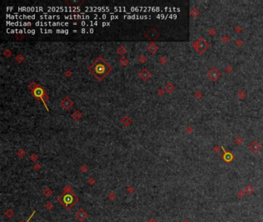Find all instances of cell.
Segmentation results:
<instances>
[{"label":"cell","mask_w":263,"mask_h":222,"mask_svg":"<svg viewBox=\"0 0 263 222\" xmlns=\"http://www.w3.org/2000/svg\"><path fill=\"white\" fill-rule=\"evenodd\" d=\"M184 222H190L189 220H185V221H184Z\"/></svg>","instance_id":"cell-8"},{"label":"cell","mask_w":263,"mask_h":222,"mask_svg":"<svg viewBox=\"0 0 263 222\" xmlns=\"http://www.w3.org/2000/svg\"><path fill=\"white\" fill-rule=\"evenodd\" d=\"M58 201H59L60 204L63 205L67 210H70L78 202L79 198L74 193L70 192V193L62 194L58 198Z\"/></svg>","instance_id":"cell-2"},{"label":"cell","mask_w":263,"mask_h":222,"mask_svg":"<svg viewBox=\"0 0 263 222\" xmlns=\"http://www.w3.org/2000/svg\"><path fill=\"white\" fill-rule=\"evenodd\" d=\"M111 70V67L102 58H97L90 66V71L99 80H102Z\"/></svg>","instance_id":"cell-1"},{"label":"cell","mask_w":263,"mask_h":222,"mask_svg":"<svg viewBox=\"0 0 263 222\" xmlns=\"http://www.w3.org/2000/svg\"><path fill=\"white\" fill-rule=\"evenodd\" d=\"M88 214L87 213L83 210V208H80L78 211H77L76 214H75V217L76 218L80 220V221H83L84 220L86 217H87Z\"/></svg>","instance_id":"cell-3"},{"label":"cell","mask_w":263,"mask_h":222,"mask_svg":"<svg viewBox=\"0 0 263 222\" xmlns=\"http://www.w3.org/2000/svg\"><path fill=\"white\" fill-rule=\"evenodd\" d=\"M34 94L36 95V96H42V95L43 94V93H42V89L41 88H38V89H36V90L34 91Z\"/></svg>","instance_id":"cell-4"},{"label":"cell","mask_w":263,"mask_h":222,"mask_svg":"<svg viewBox=\"0 0 263 222\" xmlns=\"http://www.w3.org/2000/svg\"><path fill=\"white\" fill-rule=\"evenodd\" d=\"M34 214H35V211H33V214H31V216L29 217V219H28V220H27L26 221H20V222H29V220H30L31 219H32V217H33V216L34 215Z\"/></svg>","instance_id":"cell-6"},{"label":"cell","mask_w":263,"mask_h":222,"mask_svg":"<svg viewBox=\"0 0 263 222\" xmlns=\"http://www.w3.org/2000/svg\"><path fill=\"white\" fill-rule=\"evenodd\" d=\"M147 222H158L155 219H154V218H151V219H150Z\"/></svg>","instance_id":"cell-7"},{"label":"cell","mask_w":263,"mask_h":222,"mask_svg":"<svg viewBox=\"0 0 263 222\" xmlns=\"http://www.w3.org/2000/svg\"><path fill=\"white\" fill-rule=\"evenodd\" d=\"M224 158H225V160L226 161H231V154L230 153H226L225 152V156H224Z\"/></svg>","instance_id":"cell-5"}]
</instances>
